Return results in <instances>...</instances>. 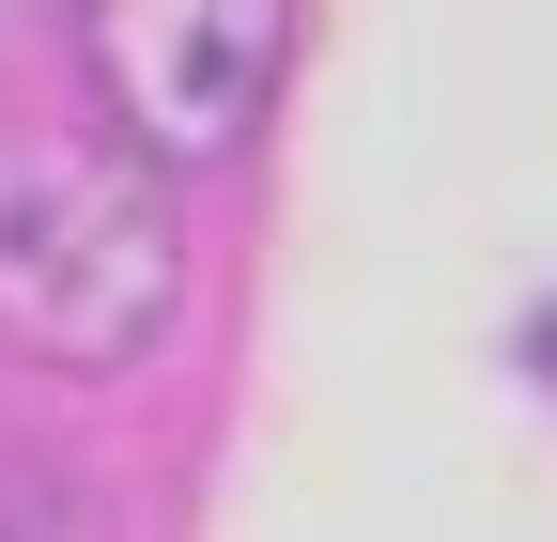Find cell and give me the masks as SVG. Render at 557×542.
<instances>
[{
    "label": "cell",
    "instance_id": "obj_1",
    "mask_svg": "<svg viewBox=\"0 0 557 542\" xmlns=\"http://www.w3.org/2000/svg\"><path fill=\"white\" fill-rule=\"evenodd\" d=\"M186 310V201L109 124H0V357L139 372Z\"/></svg>",
    "mask_w": 557,
    "mask_h": 542
},
{
    "label": "cell",
    "instance_id": "obj_2",
    "mask_svg": "<svg viewBox=\"0 0 557 542\" xmlns=\"http://www.w3.org/2000/svg\"><path fill=\"white\" fill-rule=\"evenodd\" d=\"M94 124L156 171H233L295 78V0H78Z\"/></svg>",
    "mask_w": 557,
    "mask_h": 542
}]
</instances>
